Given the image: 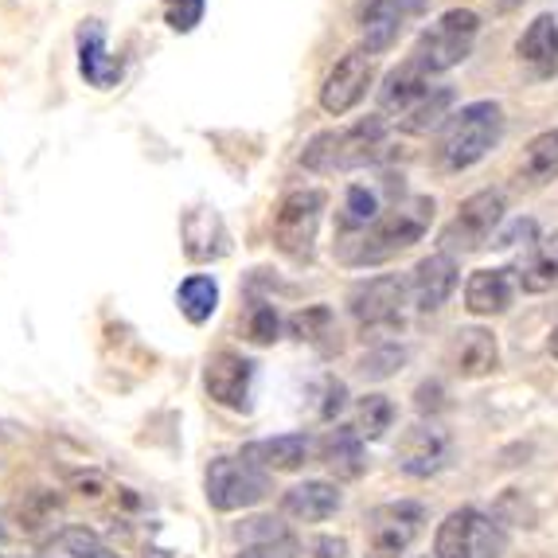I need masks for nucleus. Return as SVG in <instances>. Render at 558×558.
<instances>
[{
  "instance_id": "f257e3e1",
  "label": "nucleus",
  "mask_w": 558,
  "mask_h": 558,
  "mask_svg": "<svg viewBox=\"0 0 558 558\" xmlns=\"http://www.w3.org/2000/svg\"><path fill=\"white\" fill-rule=\"evenodd\" d=\"M434 223V196L395 199L363 234H355V251L344 254L348 266H379L395 254L410 251Z\"/></svg>"
},
{
  "instance_id": "f03ea898",
  "label": "nucleus",
  "mask_w": 558,
  "mask_h": 558,
  "mask_svg": "<svg viewBox=\"0 0 558 558\" xmlns=\"http://www.w3.org/2000/svg\"><path fill=\"white\" fill-rule=\"evenodd\" d=\"M387 153V121L383 118H360L344 130H325L308 141L301 153V165L317 177L332 172H352V168L375 165Z\"/></svg>"
},
{
  "instance_id": "7ed1b4c3",
  "label": "nucleus",
  "mask_w": 558,
  "mask_h": 558,
  "mask_svg": "<svg viewBox=\"0 0 558 558\" xmlns=\"http://www.w3.org/2000/svg\"><path fill=\"white\" fill-rule=\"evenodd\" d=\"M504 133V110L500 102H469L457 113H449L441 130L438 160L446 172H465L476 160H484L496 149Z\"/></svg>"
},
{
  "instance_id": "20e7f679",
  "label": "nucleus",
  "mask_w": 558,
  "mask_h": 558,
  "mask_svg": "<svg viewBox=\"0 0 558 558\" xmlns=\"http://www.w3.org/2000/svg\"><path fill=\"white\" fill-rule=\"evenodd\" d=\"M476 36H481V16L473 9H449L418 36V44L410 51V63L418 66L422 75L453 71L457 63H465L473 56Z\"/></svg>"
},
{
  "instance_id": "39448f33",
  "label": "nucleus",
  "mask_w": 558,
  "mask_h": 558,
  "mask_svg": "<svg viewBox=\"0 0 558 558\" xmlns=\"http://www.w3.org/2000/svg\"><path fill=\"white\" fill-rule=\"evenodd\" d=\"M325 192L320 187H293L274 207V246L286 258L308 262L317 246L320 219H325Z\"/></svg>"
},
{
  "instance_id": "423d86ee",
  "label": "nucleus",
  "mask_w": 558,
  "mask_h": 558,
  "mask_svg": "<svg viewBox=\"0 0 558 558\" xmlns=\"http://www.w3.org/2000/svg\"><path fill=\"white\" fill-rule=\"evenodd\" d=\"M434 550L438 558H500L508 550V535L493 515L476 508H457L438 527Z\"/></svg>"
},
{
  "instance_id": "0eeeda50",
  "label": "nucleus",
  "mask_w": 558,
  "mask_h": 558,
  "mask_svg": "<svg viewBox=\"0 0 558 558\" xmlns=\"http://www.w3.org/2000/svg\"><path fill=\"white\" fill-rule=\"evenodd\" d=\"M204 488L215 512H239V508H254L270 496V476L266 469L251 465L246 457H215L207 465Z\"/></svg>"
},
{
  "instance_id": "6e6552de",
  "label": "nucleus",
  "mask_w": 558,
  "mask_h": 558,
  "mask_svg": "<svg viewBox=\"0 0 558 558\" xmlns=\"http://www.w3.org/2000/svg\"><path fill=\"white\" fill-rule=\"evenodd\" d=\"M348 308L363 332H395L402 328V313H407V286L395 274L367 278L348 293Z\"/></svg>"
},
{
  "instance_id": "1a4fd4ad",
  "label": "nucleus",
  "mask_w": 558,
  "mask_h": 558,
  "mask_svg": "<svg viewBox=\"0 0 558 558\" xmlns=\"http://www.w3.org/2000/svg\"><path fill=\"white\" fill-rule=\"evenodd\" d=\"M426 508L418 500H391L379 504L367 515V555L372 558H399L410 543L418 539Z\"/></svg>"
},
{
  "instance_id": "9d476101",
  "label": "nucleus",
  "mask_w": 558,
  "mask_h": 558,
  "mask_svg": "<svg viewBox=\"0 0 558 558\" xmlns=\"http://www.w3.org/2000/svg\"><path fill=\"white\" fill-rule=\"evenodd\" d=\"M500 219H504L500 192H476V196H469L465 204L457 207L453 223L441 231V246H446V254L481 251V246H488V239H493V231L500 227Z\"/></svg>"
},
{
  "instance_id": "9b49d317",
  "label": "nucleus",
  "mask_w": 558,
  "mask_h": 558,
  "mask_svg": "<svg viewBox=\"0 0 558 558\" xmlns=\"http://www.w3.org/2000/svg\"><path fill=\"white\" fill-rule=\"evenodd\" d=\"M422 12H426V0H367L360 12L363 51H367V56L391 51L402 32H407Z\"/></svg>"
},
{
  "instance_id": "f8f14e48",
  "label": "nucleus",
  "mask_w": 558,
  "mask_h": 558,
  "mask_svg": "<svg viewBox=\"0 0 558 558\" xmlns=\"http://www.w3.org/2000/svg\"><path fill=\"white\" fill-rule=\"evenodd\" d=\"M375 78V63L367 51H348L340 63L328 71L325 86H320V110L332 113V118H344L348 110L367 98V86Z\"/></svg>"
},
{
  "instance_id": "ddd939ff",
  "label": "nucleus",
  "mask_w": 558,
  "mask_h": 558,
  "mask_svg": "<svg viewBox=\"0 0 558 558\" xmlns=\"http://www.w3.org/2000/svg\"><path fill=\"white\" fill-rule=\"evenodd\" d=\"M254 375H258V363L246 360L242 352H215L207 360L204 387L211 395V402L227 410H251V391H254Z\"/></svg>"
},
{
  "instance_id": "4468645a",
  "label": "nucleus",
  "mask_w": 558,
  "mask_h": 558,
  "mask_svg": "<svg viewBox=\"0 0 558 558\" xmlns=\"http://www.w3.org/2000/svg\"><path fill=\"white\" fill-rule=\"evenodd\" d=\"M449 453H453V441L441 426L434 422H418V426H410L407 434L399 438L395 446V457H399V469L407 476H434L449 465Z\"/></svg>"
},
{
  "instance_id": "2eb2a0df",
  "label": "nucleus",
  "mask_w": 558,
  "mask_h": 558,
  "mask_svg": "<svg viewBox=\"0 0 558 558\" xmlns=\"http://www.w3.org/2000/svg\"><path fill=\"white\" fill-rule=\"evenodd\" d=\"M75 51H78V75L86 78V86L94 90H113L125 75V63L110 56V39H106V24L102 20H83L75 36Z\"/></svg>"
},
{
  "instance_id": "dca6fc26",
  "label": "nucleus",
  "mask_w": 558,
  "mask_h": 558,
  "mask_svg": "<svg viewBox=\"0 0 558 558\" xmlns=\"http://www.w3.org/2000/svg\"><path fill=\"white\" fill-rule=\"evenodd\" d=\"M457 258L446 251L429 254L414 266V278H410V293H414V305L418 313H438L457 289Z\"/></svg>"
},
{
  "instance_id": "f3484780",
  "label": "nucleus",
  "mask_w": 558,
  "mask_h": 558,
  "mask_svg": "<svg viewBox=\"0 0 558 558\" xmlns=\"http://www.w3.org/2000/svg\"><path fill=\"white\" fill-rule=\"evenodd\" d=\"M180 234H184V254L192 262H219L231 251V234L215 207H192L180 223Z\"/></svg>"
},
{
  "instance_id": "a211bd4d",
  "label": "nucleus",
  "mask_w": 558,
  "mask_h": 558,
  "mask_svg": "<svg viewBox=\"0 0 558 558\" xmlns=\"http://www.w3.org/2000/svg\"><path fill=\"white\" fill-rule=\"evenodd\" d=\"M449 363H453L457 375L465 379H481V375L496 372L500 363V348H496V336L488 328H461L449 344Z\"/></svg>"
},
{
  "instance_id": "6ab92c4d",
  "label": "nucleus",
  "mask_w": 558,
  "mask_h": 558,
  "mask_svg": "<svg viewBox=\"0 0 558 558\" xmlns=\"http://www.w3.org/2000/svg\"><path fill=\"white\" fill-rule=\"evenodd\" d=\"M313 453V438L308 434H278V438H262L251 441V446L242 449V457L251 461V465L266 469V473H293L301 469Z\"/></svg>"
},
{
  "instance_id": "aec40b11",
  "label": "nucleus",
  "mask_w": 558,
  "mask_h": 558,
  "mask_svg": "<svg viewBox=\"0 0 558 558\" xmlns=\"http://www.w3.org/2000/svg\"><path fill=\"white\" fill-rule=\"evenodd\" d=\"M340 504L344 500H340V488H336V484L305 481L281 496V512H286L289 520H301V523H325L340 512Z\"/></svg>"
},
{
  "instance_id": "412c9836",
  "label": "nucleus",
  "mask_w": 558,
  "mask_h": 558,
  "mask_svg": "<svg viewBox=\"0 0 558 558\" xmlns=\"http://www.w3.org/2000/svg\"><path fill=\"white\" fill-rule=\"evenodd\" d=\"M515 298L512 270H476L465 281V308L473 317H500Z\"/></svg>"
},
{
  "instance_id": "4be33fe9",
  "label": "nucleus",
  "mask_w": 558,
  "mask_h": 558,
  "mask_svg": "<svg viewBox=\"0 0 558 558\" xmlns=\"http://www.w3.org/2000/svg\"><path fill=\"white\" fill-rule=\"evenodd\" d=\"M320 465L336 473V481H360L367 469V449L355 429H328L320 438Z\"/></svg>"
},
{
  "instance_id": "5701e85b",
  "label": "nucleus",
  "mask_w": 558,
  "mask_h": 558,
  "mask_svg": "<svg viewBox=\"0 0 558 558\" xmlns=\"http://www.w3.org/2000/svg\"><path fill=\"white\" fill-rule=\"evenodd\" d=\"M515 51H520V59L531 66V75L535 78L558 75V20L555 16L531 20V28L520 36Z\"/></svg>"
},
{
  "instance_id": "b1692460",
  "label": "nucleus",
  "mask_w": 558,
  "mask_h": 558,
  "mask_svg": "<svg viewBox=\"0 0 558 558\" xmlns=\"http://www.w3.org/2000/svg\"><path fill=\"white\" fill-rule=\"evenodd\" d=\"M429 94V75H422L418 66L410 63H402V66H395L391 75L383 78V90H379V106H383V113H391V118H407L414 106L422 102Z\"/></svg>"
},
{
  "instance_id": "393cba45",
  "label": "nucleus",
  "mask_w": 558,
  "mask_h": 558,
  "mask_svg": "<svg viewBox=\"0 0 558 558\" xmlns=\"http://www.w3.org/2000/svg\"><path fill=\"white\" fill-rule=\"evenodd\" d=\"M177 305L184 313L187 325H207L215 317V308H219V281L211 274H192V278L180 281L177 289Z\"/></svg>"
},
{
  "instance_id": "a878e982",
  "label": "nucleus",
  "mask_w": 558,
  "mask_h": 558,
  "mask_svg": "<svg viewBox=\"0 0 558 558\" xmlns=\"http://www.w3.org/2000/svg\"><path fill=\"white\" fill-rule=\"evenodd\" d=\"M383 211H387V207H383L379 187L352 184L344 196V207H340V234H363Z\"/></svg>"
},
{
  "instance_id": "bb28decb",
  "label": "nucleus",
  "mask_w": 558,
  "mask_h": 558,
  "mask_svg": "<svg viewBox=\"0 0 558 558\" xmlns=\"http://www.w3.org/2000/svg\"><path fill=\"white\" fill-rule=\"evenodd\" d=\"M520 286L527 293H547L558 286V242H535L531 254L520 262Z\"/></svg>"
},
{
  "instance_id": "cd10ccee",
  "label": "nucleus",
  "mask_w": 558,
  "mask_h": 558,
  "mask_svg": "<svg viewBox=\"0 0 558 558\" xmlns=\"http://www.w3.org/2000/svg\"><path fill=\"white\" fill-rule=\"evenodd\" d=\"M523 180L527 184H550L558 177V130H547L539 137L531 141L527 153H523V165H520Z\"/></svg>"
},
{
  "instance_id": "c85d7f7f",
  "label": "nucleus",
  "mask_w": 558,
  "mask_h": 558,
  "mask_svg": "<svg viewBox=\"0 0 558 558\" xmlns=\"http://www.w3.org/2000/svg\"><path fill=\"white\" fill-rule=\"evenodd\" d=\"M289 336H298L301 344H317L328 352L336 336V313L328 305H305L301 313L289 317Z\"/></svg>"
},
{
  "instance_id": "c756f323",
  "label": "nucleus",
  "mask_w": 558,
  "mask_h": 558,
  "mask_svg": "<svg viewBox=\"0 0 558 558\" xmlns=\"http://www.w3.org/2000/svg\"><path fill=\"white\" fill-rule=\"evenodd\" d=\"M449 106H453V86H429L426 98H422L399 125L407 133H429L441 118H449Z\"/></svg>"
},
{
  "instance_id": "7c9ffc66",
  "label": "nucleus",
  "mask_w": 558,
  "mask_h": 558,
  "mask_svg": "<svg viewBox=\"0 0 558 558\" xmlns=\"http://www.w3.org/2000/svg\"><path fill=\"white\" fill-rule=\"evenodd\" d=\"M395 426V402L387 395H363L355 414V434L367 441H379Z\"/></svg>"
},
{
  "instance_id": "2f4dec72",
  "label": "nucleus",
  "mask_w": 558,
  "mask_h": 558,
  "mask_svg": "<svg viewBox=\"0 0 558 558\" xmlns=\"http://www.w3.org/2000/svg\"><path fill=\"white\" fill-rule=\"evenodd\" d=\"M281 336V317L270 301H251L246 308V340L251 344H274Z\"/></svg>"
},
{
  "instance_id": "473e14b6",
  "label": "nucleus",
  "mask_w": 558,
  "mask_h": 558,
  "mask_svg": "<svg viewBox=\"0 0 558 558\" xmlns=\"http://www.w3.org/2000/svg\"><path fill=\"white\" fill-rule=\"evenodd\" d=\"M160 12H165V24L180 36L199 28V20L207 12V0H160Z\"/></svg>"
},
{
  "instance_id": "72a5a7b5",
  "label": "nucleus",
  "mask_w": 558,
  "mask_h": 558,
  "mask_svg": "<svg viewBox=\"0 0 558 558\" xmlns=\"http://www.w3.org/2000/svg\"><path fill=\"white\" fill-rule=\"evenodd\" d=\"M402 360H407V352L399 344H379L360 360V375L363 379H387V375H395V367Z\"/></svg>"
},
{
  "instance_id": "f704fd0d",
  "label": "nucleus",
  "mask_w": 558,
  "mask_h": 558,
  "mask_svg": "<svg viewBox=\"0 0 558 558\" xmlns=\"http://www.w3.org/2000/svg\"><path fill=\"white\" fill-rule=\"evenodd\" d=\"M298 539L293 535H281V539H270V543H246L239 550V558H298Z\"/></svg>"
},
{
  "instance_id": "c9c22d12",
  "label": "nucleus",
  "mask_w": 558,
  "mask_h": 558,
  "mask_svg": "<svg viewBox=\"0 0 558 558\" xmlns=\"http://www.w3.org/2000/svg\"><path fill=\"white\" fill-rule=\"evenodd\" d=\"M239 535H242L246 543H270V539H281L286 531L278 527V520H251L246 527L239 531Z\"/></svg>"
},
{
  "instance_id": "e433bc0d",
  "label": "nucleus",
  "mask_w": 558,
  "mask_h": 558,
  "mask_svg": "<svg viewBox=\"0 0 558 558\" xmlns=\"http://www.w3.org/2000/svg\"><path fill=\"white\" fill-rule=\"evenodd\" d=\"M344 399H348V387L340 379H328V395H325V407H320V418L332 422L340 410H344Z\"/></svg>"
},
{
  "instance_id": "4c0bfd02",
  "label": "nucleus",
  "mask_w": 558,
  "mask_h": 558,
  "mask_svg": "<svg viewBox=\"0 0 558 558\" xmlns=\"http://www.w3.org/2000/svg\"><path fill=\"white\" fill-rule=\"evenodd\" d=\"M418 410L422 414H438L441 407H446V391H441V383H422L418 387Z\"/></svg>"
},
{
  "instance_id": "58836bf2",
  "label": "nucleus",
  "mask_w": 558,
  "mask_h": 558,
  "mask_svg": "<svg viewBox=\"0 0 558 558\" xmlns=\"http://www.w3.org/2000/svg\"><path fill=\"white\" fill-rule=\"evenodd\" d=\"M348 543L344 539H320L317 543V558H344Z\"/></svg>"
},
{
  "instance_id": "ea45409f",
  "label": "nucleus",
  "mask_w": 558,
  "mask_h": 558,
  "mask_svg": "<svg viewBox=\"0 0 558 558\" xmlns=\"http://www.w3.org/2000/svg\"><path fill=\"white\" fill-rule=\"evenodd\" d=\"M550 355H555V360H558V328H555V332H550Z\"/></svg>"
},
{
  "instance_id": "a19ab883",
  "label": "nucleus",
  "mask_w": 558,
  "mask_h": 558,
  "mask_svg": "<svg viewBox=\"0 0 558 558\" xmlns=\"http://www.w3.org/2000/svg\"><path fill=\"white\" fill-rule=\"evenodd\" d=\"M0 539H4V523H0Z\"/></svg>"
},
{
  "instance_id": "79ce46f5",
  "label": "nucleus",
  "mask_w": 558,
  "mask_h": 558,
  "mask_svg": "<svg viewBox=\"0 0 558 558\" xmlns=\"http://www.w3.org/2000/svg\"><path fill=\"white\" fill-rule=\"evenodd\" d=\"M106 558H110V555H106Z\"/></svg>"
}]
</instances>
